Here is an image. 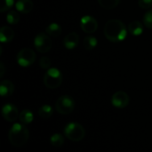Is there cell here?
<instances>
[{
  "label": "cell",
  "mask_w": 152,
  "mask_h": 152,
  "mask_svg": "<svg viewBox=\"0 0 152 152\" xmlns=\"http://www.w3.org/2000/svg\"><path fill=\"white\" fill-rule=\"evenodd\" d=\"M104 35L111 42H119L123 41L126 38L127 29L124 22L118 19L109 20L103 29Z\"/></svg>",
  "instance_id": "cell-1"
},
{
  "label": "cell",
  "mask_w": 152,
  "mask_h": 152,
  "mask_svg": "<svg viewBox=\"0 0 152 152\" xmlns=\"http://www.w3.org/2000/svg\"><path fill=\"white\" fill-rule=\"evenodd\" d=\"M28 129L27 128L26 125H23L22 123L14 124L8 133V139L10 143L16 148L22 147L24 144H26L28 140Z\"/></svg>",
  "instance_id": "cell-2"
},
{
  "label": "cell",
  "mask_w": 152,
  "mask_h": 152,
  "mask_svg": "<svg viewBox=\"0 0 152 152\" xmlns=\"http://www.w3.org/2000/svg\"><path fill=\"white\" fill-rule=\"evenodd\" d=\"M63 133L64 136L75 142H80L85 138L86 135V131L85 128L78 123H69L68 124L64 129H63Z\"/></svg>",
  "instance_id": "cell-3"
},
{
  "label": "cell",
  "mask_w": 152,
  "mask_h": 152,
  "mask_svg": "<svg viewBox=\"0 0 152 152\" xmlns=\"http://www.w3.org/2000/svg\"><path fill=\"white\" fill-rule=\"evenodd\" d=\"M63 76L57 68H49L44 75V84L48 89H57L62 83Z\"/></svg>",
  "instance_id": "cell-4"
},
{
  "label": "cell",
  "mask_w": 152,
  "mask_h": 152,
  "mask_svg": "<svg viewBox=\"0 0 152 152\" xmlns=\"http://www.w3.org/2000/svg\"><path fill=\"white\" fill-rule=\"evenodd\" d=\"M75 108V101L73 98L69 95L61 96L56 103H55V109L58 113L61 115H69L73 112Z\"/></svg>",
  "instance_id": "cell-5"
},
{
  "label": "cell",
  "mask_w": 152,
  "mask_h": 152,
  "mask_svg": "<svg viewBox=\"0 0 152 152\" xmlns=\"http://www.w3.org/2000/svg\"><path fill=\"white\" fill-rule=\"evenodd\" d=\"M36 53L31 48H22L17 54V63L21 67H28L34 64L36 60Z\"/></svg>",
  "instance_id": "cell-6"
},
{
  "label": "cell",
  "mask_w": 152,
  "mask_h": 152,
  "mask_svg": "<svg viewBox=\"0 0 152 152\" xmlns=\"http://www.w3.org/2000/svg\"><path fill=\"white\" fill-rule=\"evenodd\" d=\"M34 46L40 53H47L52 48V39L46 33H39L34 39Z\"/></svg>",
  "instance_id": "cell-7"
},
{
  "label": "cell",
  "mask_w": 152,
  "mask_h": 152,
  "mask_svg": "<svg viewBox=\"0 0 152 152\" xmlns=\"http://www.w3.org/2000/svg\"><path fill=\"white\" fill-rule=\"evenodd\" d=\"M80 27L84 32L91 34L97 30L98 22L95 18L90 15H85L80 20Z\"/></svg>",
  "instance_id": "cell-8"
},
{
  "label": "cell",
  "mask_w": 152,
  "mask_h": 152,
  "mask_svg": "<svg viewBox=\"0 0 152 152\" xmlns=\"http://www.w3.org/2000/svg\"><path fill=\"white\" fill-rule=\"evenodd\" d=\"M129 96L125 91H118L111 97V104L117 108H125L129 104Z\"/></svg>",
  "instance_id": "cell-9"
},
{
  "label": "cell",
  "mask_w": 152,
  "mask_h": 152,
  "mask_svg": "<svg viewBox=\"0 0 152 152\" xmlns=\"http://www.w3.org/2000/svg\"><path fill=\"white\" fill-rule=\"evenodd\" d=\"M2 116L8 122H14L20 116L17 108L12 104H5L2 108Z\"/></svg>",
  "instance_id": "cell-10"
},
{
  "label": "cell",
  "mask_w": 152,
  "mask_h": 152,
  "mask_svg": "<svg viewBox=\"0 0 152 152\" xmlns=\"http://www.w3.org/2000/svg\"><path fill=\"white\" fill-rule=\"evenodd\" d=\"M79 42V36L76 32H70L67 34L63 39V44L66 48L73 49L75 48Z\"/></svg>",
  "instance_id": "cell-11"
},
{
  "label": "cell",
  "mask_w": 152,
  "mask_h": 152,
  "mask_svg": "<svg viewBox=\"0 0 152 152\" xmlns=\"http://www.w3.org/2000/svg\"><path fill=\"white\" fill-rule=\"evenodd\" d=\"M14 91V85L10 80H3L0 83V95L3 98L10 97Z\"/></svg>",
  "instance_id": "cell-12"
},
{
  "label": "cell",
  "mask_w": 152,
  "mask_h": 152,
  "mask_svg": "<svg viewBox=\"0 0 152 152\" xmlns=\"http://www.w3.org/2000/svg\"><path fill=\"white\" fill-rule=\"evenodd\" d=\"M16 10L21 13H28L32 11L34 4L32 0H18L15 3Z\"/></svg>",
  "instance_id": "cell-13"
},
{
  "label": "cell",
  "mask_w": 152,
  "mask_h": 152,
  "mask_svg": "<svg viewBox=\"0 0 152 152\" xmlns=\"http://www.w3.org/2000/svg\"><path fill=\"white\" fill-rule=\"evenodd\" d=\"M14 37V31L11 27L3 26L0 29V41L2 43L10 42Z\"/></svg>",
  "instance_id": "cell-14"
},
{
  "label": "cell",
  "mask_w": 152,
  "mask_h": 152,
  "mask_svg": "<svg viewBox=\"0 0 152 152\" xmlns=\"http://www.w3.org/2000/svg\"><path fill=\"white\" fill-rule=\"evenodd\" d=\"M128 31L134 36H140L143 32V25L139 21H133L128 24Z\"/></svg>",
  "instance_id": "cell-15"
},
{
  "label": "cell",
  "mask_w": 152,
  "mask_h": 152,
  "mask_svg": "<svg viewBox=\"0 0 152 152\" xmlns=\"http://www.w3.org/2000/svg\"><path fill=\"white\" fill-rule=\"evenodd\" d=\"M45 32L52 37H58L61 34L62 32V29L61 27L56 23V22H53L51 24H49L46 28H45Z\"/></svg>",
  "instance_id": "cell-16"
},
{
  "label": "cell",
  "mask_w": 152,
  "mask_h": 152,
  "mask_svg": "<svg viewBox=\"0 0 152 152\" xmlns=\"http://www.w3.org/2000/svg\"><path fill=\"white\" fill-rule=\"evenodd\" d=\"M19 119L20 123H22L23 125H29L30 123H32L34 119V116L29 109H24L20 112L19 116Z\"/></svg>",
  "instance_id": "cell-17"
},
{
  "label": "cell",
  "mask_w": 152,
  "mask_h": 152,
  "mask_svg": "<svg viewBox=\"0 0 152 152\" xmlns=\"http://www.w3.org/2000/svg\"><path fill=\"white\" fill-rule=\"evenodd\" d=\"M53 109L49 105H43L38 109V115H39V116L42 117V118H44V119H47V118L51 117L53 116Z\"/></svg>",
  "instance_id": "cell-18"
},
{
  "label": "cell",
  "mask_w": 152,
  "mask_h": 152,
  "mask_svg": "<svg viewBox=\"0 0 152 152\" xmlns=\"http://www.w3.org/2000/svg\"><path fill=\"white\" fill-rule=\"evenodd\" d=\"M50 143L54 148H60L64 143V136L61 133H54L50 137Z\"/></svg>",
  "instance_id": "cell-19"
},
{
  "label": "cell",
  "mask_w": 152,
  "mask_h": 152,
  "mask_svg": "<svg viewBox=\"0 0 152 152\" xmlns=\"http://www.w3.org/2000/svg\"><path fill=\"white\" fill-rule=\"evenodd\" d=\"M97 44H98V40L94 36H86L84 39V47L87 50L94 49L97 46Z\"/></svg>",
  "instance_id": "cell-20"
},
{
  "label": "cell",
  "mask_w": 152,
  "mask_h": 152,
  "mask_svg": "<svg viewBox=\"0 0 152 152\" xmlns=\"http://www.w3.org/2000/svg\"><path fill=\"white\" fill-rule=\"evenodd\" d=\"M20 14L18 13L17 11H14V10H11L7 13V15H6V21L9 24H17L19 22H20Z\"/></svg>",
  "instance_id": "cell-21"
},
{
  "label": "cell",
  "mask_w": 152,
  "mask_h": 152,
  "mask_svg": "<svg viewBox=\"0 0 152 152\" xmlns=\"http://www.w3.org/2000/svg\"><path fill=\"white\" fill-rule=\"evenodd\" d=\"M119 2L120 0H98V3L102 7L109 10L116 8L118 5Z\"/></svg>",
  "instance_id": "cell-22"
},
{
  "label": "cell",
  "mask_w": 152,
  "mask_h": 152,
  "mask_svg": "<svg viewBox=\"0 0 152 152\" xmlns=\"http://www.w3.org/2000/svg\"><path fill=\"white\" fill-rule=\"evenodd\" d=\"M143 24L147 28L152 29V9H149V11L145 13L143 16Z\"/></svg>",
  "instance_id": "cell-23"
},
{
  "label": "cell",
  "mask_w": 152,
  "mask_h": 152,
  "mask_svg": "<svg viewBox=\"0 0 152 152\" xmlns=\"http://www.w3.org/2000/svg\"><path fill=\"white\" fill-rule=\"evenodd\" d=\"M13 4H14V0H2L1 6H0V12L4 13V12L10 10Z\"/></svg>",
  "instance_id": "cell-24"
},
{
  "label": "cell",
  "mask_w": 152,
  "mask_h": 152,
  "mask_svg": "<svg viewBox=\"0 0 152 152\" xmlns=\"http://www.w3.org/2000/svg\"><path fill=\"white\" fill-rule=\"evenodd\" d=\"M51 60L47 56H43L39 60V65L43 69H49L51 66Z\"/></svg>",
  "instance_id": "cell-25"
},
{
  "label": "cell",
  "mask_w": 152,
  "mask_h": 152,
  "mask_svg": "<svg viewBox=\"0 0 152 152\" xmlns=\"http://www.w3.org/2000/svg\"><path fill=\"white\" fill-rule=\"evenodd\" d=\"M138 4L142 9H151L152 7V0H139Z\"/></svg>",
  "instance_id": "cell-26"
},
{
  "label": "cell",
  "mask_w": 152,
  "mask_h": 152,
  "mask_svg": "<svg viewBox=\"0 0 152 152\" xmlns=\"http://www.w3.org/2000/svg\"><path fill=\"white\" fill-rule=\"evenodd\" d=\"M5 73V66L3 62H0V77L2 78Z\"/></svg>",
  "instance_id": "cell-27"
}]
</instances>
